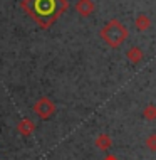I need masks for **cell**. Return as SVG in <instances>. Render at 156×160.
Instances as JSON below:
<instances>
[{"mask_svg":"<svg viewBox=\"0 0 156 160\" xmlns=\"http://www.w3.org/2000/svg\"><path fill=\"white\" fill-rule=\"evenodd\" d=\"M101 37L111 47H119L128 39V31L121 22H118V20H111V22L101 31Z\"/></svg>","mask_w":156,"mask_h":160,"instance_id":"obj_2","label":"cell"},{"mask_svg":"<svg viewBox=\"0 0 156 160\" xmlns=\"http://www.w3.org/2000/svg\"><path fill=\"white\" fill-rule=\"evenodd\" d=\"M22 7L42 29H47L66 12L67 0H24Z\"/></svg>","mask_w":156,"mask_h":160,"instance_id":"obj_1","label":"cell"},{"mask_svg":"<svg viewBox=\"0 0 156 160\" xmlns=\"http://www.w3.org/2000/svg\"><path fill=\"white\" fill-rule=\"evenodd\" d=\"M143 116H144L146 120H149V122H151V120H154V118H156V108H154L153 105H149V106L144 110Z\"/></svg>","mask_w":156,"mask_h":160,"instance_id":"obj_9","label":"cell"},{"mask_svg":"<svg viewBox=\"0 0 156 160\" xmlns=\"http://www.w3.org/2000/svg\"><path fill=\"white\" fill-rule=\"evenodd\" d=\"M94 145H96L97 150H109L111 145H112V140L109 135H106V133H101V135H97L96 142H94Z\"/></svg>","mask_w":156,"mask_h":160,"instance_id":"obj_6","label":"cell"},{"mask_svg":"<svg viewBox=\"0 0 156 160\" xmlns=\"http://www.w3.org/2000/svg\"><path fill=\"white\" fill-rule=\"evenodd\" d=\"M146 145L149 150H156V135H149V138L146 140Z\"/></svg>","mask_w":156,"mask_h":160,"instance_id":"obj_10","label":"cell"},{"mask_svg":"<svg viewBox=\"0 0 156 160\" xmlns=\"http://www.w3.org/2000/svg\"><path fill=\"white\" fill-rule=\"evenodd\" d=\"M34 111H35V115H39L42 120H47L55 113V105L49 98H40L35 105H34Z\"/></svg>","mask_w":156,"mask_h":160,"instance_id":"obj_3","label":"cell"},{"mask_svg":"<svg viewBox=\"0 0 156 160\" xmlns=\"http://www.w3.org/2000/svg\"><path fill=\"white\" fill-rule=\"evenodd\" d=\"M17 130H19L20 135L30 137L34 133V130H35V123H34L32 120H29V118H24L22 122H19V125H17Z\"/></svg>","mask_w":156,"mask_h":160,"instance_id":"obj_4","label":"cell"},{"mask_svg":"<svg viewBox=\"0 0 156 160\" xmlns=\"http://www.w3.org/2000/svg\"><path fill=\"white\" fill-rule=\"evenodd\" d=\"M126 56H128V59L131 62H139L143 59V51L139 49V47H131V49H128Z\"/></svg>","mask_w":156,"mask_h":160,"instance_id":"obj_7","label":"cell"},{"mask_svg":"<svg viewBox=\"0 0 156 160\" xmlns=\"http://www.w3.org/2000/svg\"><path fill=\"white\" fill-rule=\"evenodd\" d=\"M102 160H118V158H116V155H107V157H104Z\"/></svg>","mask_w":156,"mask_h":160,"instance_id":"obj_11","label":"cell"},{"mask_svg":"<svg viewBox=\"0 0 156 160\" xmlns=\"http://www.w3.org/2000/svg\"><path fill=\"white\" fill-rule=\"evenodd\" d=\"M76 8H77V12H79L82 17H87V15H91L94 12L96 5H94L92 0H79L77 5H76Z\"/></svg>","mask_w":156,"mask_h":160,"instance_id":"obj_5","label":"cell"},{"mask_svg":"<svg viewBox=\"0 0 156 160\" xmlns=\"http://www.w3.org/2000/svg\"><path fill=\"white\" fill-rule=\"evenodd\" d=\"M149 25H151V22H149V19H148L146 15H143V14H141V15L136 19V27L139 29V31H146V29H148Z\"/></svg>","mask_w":156,"mask_h":160,"instance_id":"obj_8","label":"cell"}]
</instances>
